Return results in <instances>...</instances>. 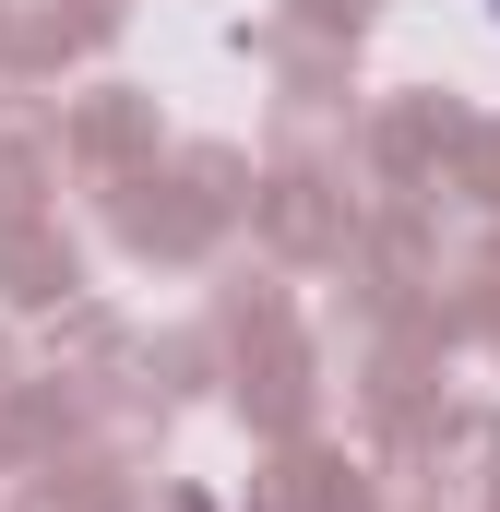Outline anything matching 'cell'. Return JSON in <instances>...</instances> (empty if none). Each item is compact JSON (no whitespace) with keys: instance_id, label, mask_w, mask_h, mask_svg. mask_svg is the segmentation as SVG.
Instances as JSON below:
<instances>
[{"instance_id":"cell-1","label":"cell","mask_w":500,"mask_h":512,"mask_svg":"<svg viewBox=\"0 0 500 512\" xmlns=\"http://www.w3.org/2000/svg\"><path fill=\"white\" fill-rule=\"evenodd\" d=\"M489 12H500V0H489Z\"/></svg>"}]
</instances>
